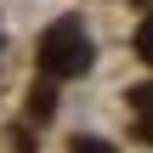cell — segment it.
<instances>
[{
	"mask_svg": "<svg viewBox=\"0 0 153 153\" xmlns=\"http://www.w3.org/2000/svg\"><path fill=\"white\" fill-rule=\"evenodd\" d=\"M40 68L51 79H74V74L91 68V34H85L79 17H62L40 34Z\"/></svg>",
	"mask_w": 153,
	"mask_h": 153,
	"instance_id": "6da1fadb",
	"label": "cell"
},
{
	"mask_svg": "<svg viewBox=\"0 0 153 153\" xmlns=\"http://www.w3.org/2000/svg\"><path fill=\"white\" fill-rule=\"evenodd\" d=\"M51 114H57V91L51 85H34L28 91V119H51Z\"/></svg>",
	"mask_w": 153,
	"mask_h": 153,
	"instance_id": "7a4b0ae2",
	"label": "cell"
},
{
	"mask_svg": "<svg viewBox=\"0 0 153 153\" xmlns=\"http://www.w3.org/2000/svg\"><path fill=\"white\" fill-rule=\"evenodd\" d=\"M136 57H142V62H153V11L136 23Z\"/></svg>",
	"mask_w": 153,
	"mask_h": 153,
	"instance_id": "3957f363",
	"label": "cell"
},
{
	"mask_svg": "<svg viewBox=\"0 0 153 153\" xmlns=\"http://www.w3.org/2000/svg\"><path fill=\"white\" fill-rule=\"evenodd\" d=\"M131 108H136V119H153V85H136L131 91Z\"/></svg>",
	"mask_w": 153,
	"mask_h": 153,
	"instance_id": "277c9868",
	"label": "cell"
},
{
	"mask_svg": "<svg viewBox=\"0 0 153 153\" xmlns=\"http://www.w3.org/2000/svg\"><path fill=\"white\" fill-rule=\"evenodd\" d=\"M74 153H114V148H108V142H97V136H79V142H74Z\"/></svg>",
	"mask_w": 153,
	"mask_h": 153,
	"instance_id": "5b68a950",
	"label": "cell"
}]
</instances>
